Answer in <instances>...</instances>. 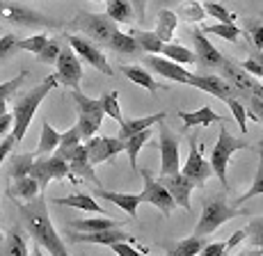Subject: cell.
Masks as SVG:
<instances>
[{
    "label": "cell",
    "instance_id": "6da1fadb",
    "mask_svg": "<svg viewBox=\"0 0 263 256\" xmlns=\"http://www.w3.org/2000/svg\"><path fill=\"white\" fill-rule=\"evenodd\" d=\"M18 215H21L25 231L32 235L39 247L46 249L50 256H69L67 245H64V240L60 238V233L55 231L53 222H50L48 204H46L44 194L34 197L32 202L18 204Z\"/></svg>",
    "mask_w": 263,
    "mask_h": 256
},
{
    "label": "cell",
    "instance_id": "7a4b0ae2",
    "mask_svg": "<svg viewBox=\"0 0 263 256\" xmlns=\"http://www.w3.org/2000/svg\"><path fill=\"white\" fill-rule=\"evenodd\" d=\"M55 87H58V78L46 76L39 85H34L32 89H28V92H23L21 96H16L14 110H12V117H14L12 135H14V140H16V144L25 137V133H28L30 124H32L34 114H37V110H39V105H42V101Z\"/></svg>",
    "mask_w": 263,
    "mask_h": 256
},
{
    "label": "cell",
    "instance_id": "3957f363",
    "mask_svg": "<svg viewBox=\"0 0 263 256\" xmlns=\"http://www.w3.org/2000/svg\"><path fill=\"white\" fill-rule=\"evenodd\" d=\"M242 215H247V213L240 210L238 206H231L227 202L224 192H215V194H211V197L204 199V206H201L199 220H197V227L192 231V235H197V238L213 235L222 224H227L229 220L242 218Z\"/></svg>",
    "mask_w": 263,
    "mask_h": 256
},
{
    "label": "cell",
    "instance_id": "277c9868",
    "mask_svg": "<svg viewBox=\"0 0 263 256\" xmlns=\"http://www.w3.org/2000/svg\"><path fill=\"white\" fill-rule=\"evenodd\" d=\"M250 144L245 142L242 137H236V135L229 133V128L222 124L220 128V135H217V142L213 144V149H211V169H213V174L217 179H220L222 188L229 190L231 183H229V165H231V158H234V153H238L240 149H247Z\"/></svg>",
    "mask_w": 263,
    "mask_h": 256
},
{
    "label": "cell",
    "instance_id": "5b68a950",
    "mask_svg": "<svg viewBox=\"0 0 263 256\" xmlns=\"http://www.w3.org/2000/svg\"><path fill=\"white\" fill-rule=\"evenodd\" d=\"M67 30L78 32L83 37H87L89 42H94L96 46H108L110 37L117 32V23H112L105 14H96V12H78L71 21L67 23Z\"/></svg>",
    "mask_w": 263,
    "mask_h": 256
},
{
    "label": "cell",
    "instance_id": "8992f818",
    "mask_svg": "<svg viewBox=\"0 0 263 256\" xmlns=\"http://www.w3.org/2000/svg\"><path fill=\"white\" fill-rule=\"evenodd\" d=\"M71 99L76 103V112H78V130L83 142H87L89 137H94L99 133L101 124H103V105L101 99H89L87 94H83V89H71Z\"/></svg>",
    "mask_w": 263,
    "mask_h": 256
},
{
    "label": "cell",
    "instance_id": "52a82bcc",
    "mask_svg": "<svg viewBox=\"0 0 263 256\" xmlns=\"http://www.w3.org/2000/svg\"><path fill=\"white\" fill-rule=\"evenodd\" d=\"M0 21L18 28H60L55 18L28 7V5L16 3V0H0Z\"/></svg>",
    "mask_w": 263,
    "mask_h": 256
},
{
    "label": "cell",
    "instance_id": "ba28073f",
    "mask_svg": "<svg viewBox=\"0 0 263 256\" xmlns=\"http://www.w3.org/2000/svg\"><path fill=\"white\" fill-rule=\"evenodd\" d=\"M217 76L222 80H227V83L231 85V87L238 92V101L242 103L247 96H259L263 99V83L256 78H252L250 73H245L240 69L238 62H234V60H227L220 64V69H217Z\"/></svg>",
    "mask_w": 263,
    "mask_h": 256
},
{
    "label": "cell",
    "instance_id": "9c48e42d",
    "mask_svg": "<svg viewBox=\"0 0 263 256\" xmlns=\"http://www.w3.org/2000/svg\"><path fill=\"white\" fill-rule=\"evenodd\" d=\"M30 176L39 183V190H42V192L48 188L50 181L69 179V181H73V183H76V179L71 176V172H69L67 160H62L60 155H55V153L42 155V158H34L32 169H30Z\"/></svg>",
    "mask_w": 263,
    "mask_h": 256
},
{
    "label": "cell",
    "instance_id": "30bf717a",
    "mask_svg": "<svg viewBox=\"0 0 263 256\" xmlns=\"http://www.w3.org/2000/svg\"><path fill=\"white\" fill-rule=\"evenodd\" d=\"M67 44H69V48L78 55L80 62L89 64L96 71L105 73V76H110V78L115 76V69L110 67L108 57L103 55V48L96 46L94 42H89L87 37H83V34H67Z\"/></svg>",
    "mask_w": 263,
    "mask_h": 256
},
{
    "label": "cell",
    "instance_id": "8fae6325",
    "mask_svg": "<svg viewBox=\"0 0 263 256\" xmlns=\"http://www.w3.org/2000/svg\"><path fill=\"white\" fill-rule=\"evenodd\" d=\"M158 126V147H160V176H172L181 172V153H179V137L170 130L165 122Z\"/></svg>",
    "mask_w": 263,
    "mask_h": 256
},
{
    "label": "cell",
    "instance_id": "7c38bea8",
    "mask_svg": "<svg viewBox=\"0 0 263 256\" xmlns=\"http://www.w3.org/2000/svg\"><path fill=\"white\" fill-rule=\"evenodd\" d=\"M138 174L144 181V190L140 192V202L151 204L154 208L160 210V215H163V218H170L172 210L176 208V204L172 202V197H170L167 190H165V185L154 176V172H151V169L142 167V169H138Z\"/></svg>",
    "mask_w": 263,
    "mask_h": 256
},
{
    "label": "cell",
    "instance_id": "4fadbf2b",
    "mask_svg": "<svg viewBox=\"0 0 263 256\" xmlns=\"http://www.w3.org/2000/svg\"><path fill=\"white\" fill-rule=\"evenodd\" d=\"M181 174L190 181L195 188H204V183L213 176V169H211V163L204 158L201 153V144L197 140V133L190 137V151H188V160L181 165Z\"/></svg>",
    "mask_w": 263,
    "mask_h": 256
},
{
    "label": "cell",
    "instance_id": "5bb4252c",
    "mask_svg": "<svg viewBox=\"0 0 263 256\" xmlns=\"http://www.w3.org/2000/svg\"><path fill=\"white\" fill-rule=\"evenodd\" d=\"M190 39L192 44H195V64L199 69H204V71H217L220 69V64L224 62V55H222L217 48L213 46V42H211L209 37H206L204 32H201L199 28H192L190 30Z\"/></svg>",
    "mask_w": 263,
    "mask_h": 256
},
{
    "label": "cell",
    "instance_id": "9a60e30c",
    "mask_svg": "<svg viewBox=\"0 0 263 256\" xmlns=\"http://www.w3.org/2000/svg\"><path fill=\"white\" fill-rule=\"evenodd\" d=\"M55 67H58V73H55L58 85H64V87H69V89H80V80H83V62H80L78 55L69 48V44L62 46Z\"/></svg>",
    "mask_w": 263,
    "mask_h": 256
},
{
    "label": "cell",
    "instance_id": "2e32d148",
    "mask_svg": "<svg viewBox=\"0 0 263 256\" xmlns=\"http://www.w3.org/2000/svg\"><path fill=\"white\" fill-rule=\"evenodd\" d=\"M60 158L67 160L69 172H71V176L76 179V183H78V181H85V183H89L92 188H103V185H101V179L96 176V172H94V165L89 163V158H87L85 144H78L76 149L67 151L64 155H60Z\"/></svg>",
    "mask_w": 263,
    "mask_h": 256
},
{
    "label": "cell",
    "instance_id": "e0dca14e",
    "mask_svg": "<svg viewBox=\"0 0 263 256\" xmlns=\"http://www.w3.org/2000/svg\"><path fill=\"white\" fill-rule=\"evenodd\" d=\"M85 151H87V158L89 163L94 165H101L105 160H112L117 153L124 151V140L119 137H108V135H94L85 142Z\"/></svg>",
    "mask_w": 263,
    "mask_h": 256
},
{
    "label": "cell",
    "instance_id": "ac0fdd59",
    "mask_svg": "<svg viewBox=\"0 0 263 256\" xmlns=\"http://www.w3.org/2000/svg\"><path fill=\"white\" fill-rule=\"evenodd\" d=\"M188 85L190 87L201 89V92H206V94H211V96H215V99H220L222 103H227L229 99H238V92H236L227 80H222L217 73H199V76H192L190 73Z\"/></svg>",
    "mask_w": 263,
    "mask_h": 256
},
{
    "label": "cell",
    "instance_id": "d6986e66",
    "mask_svg": "<svg viewBox=\"0 0 263 256\" xmlns=\"http://www.w3.org/2000/svg\"><path fill=\"white\" fill-rule=\"evenodd\" d=\"M67 238L71 240V243L80 245H115V243H135V238L130 233H126L121 227L117 229H103V231H92V233H80V231H71L69 229Z\"/></svg>",
    "mask_w": 263,
    "mask_h": 256
},
{
    "label": "cell",
    "instance_id": "ffe728a7",
    "mask_svg": "<svg viewBox=\"0 0 263 256\" xmlns=\"http://www.w3.org/2000/svg\"><path fill=\"white\" fill-rule=\"evenodd\" d=\"M158 181L165 185V190L170 192L172 202H174L176 206H181V208L190 210V197H192L195 185H192L183 174L179 172V174H172V176H160Z\"/></svg>",
    "mask_w": 263,
    "mask_h": 256
},
{
    "label": "cell",
    "instance_id": "44dd1931",
    "mask_svg": "<svg viewBox=\"0 0 263 256\" xmlns=\"http://www.w3.org/2000/svg\"><path fill=\"white\" fill-rule=\"evenodd\" d=\"M144 64L151 69V71L158 73V76H163L167 80H174V83H181V85H188L190 73L185 71L181 64L172 62V60H167V57H160V55H146Z\"/></svg>",
    "mask_w": 263,
    "mask_h": 256
},
{
    "label": "cell",
    "instance_id": "7402d4cb",
    "mask_svg": "<svg viewBox=\"0 0 263 256\" xmlns=\"http://www.w3.org/2000/svg\"><path fill=\"white\" fill-rule=\"evenodd\" d=\"M92 197L94 199H105V202H112L115 206H119L124 213H128L130 220H135V215H138V206L142 204V202H140V194H133V192H112V190H105V188H94L92 190Z\"/></svg>",
    "mask_w": 263,
    "mask_h": 256
},
{
    "label": "cell",
    "instance_id": "603a6c76",
    "mask_svg": "<svg viewBox=\"0 0 263 256\" xmlns=\"http://www.w3.org/2000/svg\"><path fill=\"white\" fill-rule=\"evenodd\" d=\"M176 117L181 119V124H183V128H195V126H211V124H224V119L220 117L217 112H213V108H209V105H204V108L199 110H176Z\"/></svg>",
    "mask_w": 263,
    "mask_h": 256
},
{
    "label": "cell",
    "instance_id": "cb8c5ba5",
    "mask_svg": "<svg viewBox=\"0 0 263 256\" xmlns=\"http://www.w3.org/2000/svg\"><path fill=\"white\" fill-rule=\"evenodd\" d=\"M121 73H124L128 80H133L135 85H140V87H144L146 92L151 94V96H158L160 92H165V87L158 83L154 76H151L149 71H146L144 67H140V64H124L121 67Z\"/></svg>",
    "mask_w": 263,
    "mask_h": 256
},
{
    "label": "cell",
    "instance_id": "d4e9b609",
    "mask_svg": "<svg viewBox=\"0 0 263 256\" xmlns=\"http://www.w3.org/2000/svg\"><path fill=\"white\" fill-rule=\"evenodd\" d=\"M165 117H167V112L165 110H160V112L156 114H146V117H140V119H124V122L119 124V140H128L133 137V135H138L140 130H146L151 126H156V124L165 122Z\"/></svg>",
    "mask_w": 263,
    "mask_h": 256
},
{
    "label": "cell",
    "instance_id": "484cf974",
    "mask_svg": "<svg viewBox=\"0 0 263 256\" xmlns=\"http://www.w3.org/2000/svg\"><path fill=\"white\" fill-rule=\"evenodd\" d=\"M245 229L247 238L242 240L245 247L236 256H263V218H254Z\"/></svg>",
    "mask_w": 263,
    "mask_h": 256
},
{
    "label": "cell",
    "instance_id": "4316f807",
    "mask_svg": "<svg viewBox=\"0 0 263 256\" xmlns=\"http://www.w3.org/2000/svg\"><path fill=\"white\" fill-rule=\"evenodd\" d=\"M50 202H55L58 206H71V208L96 213V215H101V218H110V215L96 204V199L92 194H87V192H73V194H67V197H55V199H50Z\"/></svg>",
    "mask_w": 263,
    "mask_h": 256
},
{
    "label": "cell",
    "instance_id": "83f0119b",
    "mask_svg": "<svg viewBox=\"0 0 263 256\" xmlns=\"http://www.w3.org/2000/svg\"><path fill=\"white\" fill-rule=\"evenodd\" d=\"M7 194L12 199H18V202H32L34 197H39L44 192L39 190V183L32 176H21V179H12Z\"/></svg>",
    "mask_w": 263,
    "mask_h": 256
},
{
    "label": "cell",
    "instance_id": "f1b7e54d",
    "mask_svg": "<svg viewBox=\"0 0 263 256\" xmlns=\"http://www.w3.org/2000/svg\"><path fill=\"white\" fill-rule=\"evenodd\" d=\"M105 48L112 51V53H117V55H128V57H138V55H142V51H140V46H138V42H135L133 34L121 32V30H117V32L110 37V42H108Z\"/></svg>",
    "mask_w": 263,
    "mask_h": 256
},
{
    "label": "cell",
    "instance_id": "f546056e",
    "mask_svg": "<svg viewBox=\"0 0 263 256\" xmlns=\"http://www.w3.org/2000/svg\"><path fill=\"white\" fill-rule=\"evenodd\" d=\"M0 256H30L28 243H25V235H23L21 227H12L7 231V235H5V240H3Z\"/></svg>",
    "mask_w": 263,
    "mask_h": 256
},
{
    "label": "cell",
    "instance_id": "4dcf8cb0",
    "mask_svg": "<svg viewBox=\"0 0 263 256\" xmlns=\"http://www.w3.org/2000/svg\"><path fill=\"white\" fill-rule=\"evenodd\" d=\"M176 26H179V16H176L172 9H160L158 16H156V37L163 44H170L172 37L176 32Z\"/></svg>",
    "mask_w": 263,
    "mask_h": 256
},
{
    "label": "cell",
    "instance_id": "1f68e13d",
    "mask_svg": "<svg viewBox=\"0 0 263 256\" xmlns=\"http://www.w3.org/2000/svg\"><path fill=\"white\" fill-rule=\"evenodd\" d=\"M105 16L112 23H133L135 9L130 0H105Z\"/></svg>",
    "mask_w": 263,
    "mask_h": 256
},
{
    "label": "cell",
    "instance_id": "d6a6232c",
    "mask_svg": "<svg viewBox=\"0 0 263 256\" xmlns=\"http://www.w3.org/2000/svg\"><path fill=\"white\" fill-rule=\"evenodd\" d=\"M124 222L112 218H96V220H69L67 227L71 231H80V233H92V231H103V229H117Z\"/></svg>",
    "mask_w": 263,
    "mask_h": 256
},
{
    "label": "cell",
    "instance_id": "836d02e7",
    "mask_svg": "<svg viewBox=\"0 0 263 256\" xmlns=\"http://www.w3.org/2000/svg\"><path fill=\"white\" fill-rule=\"evenodd\" d=\"M58 144H60V133L50 126L48 119H44L42 122V137H39V144H37V149H34V155H37V158L50 155L55 149H58Z\"/></svg>",
    "mask_w": 263,
    "mask_h": 256
},
{
    "label": "cell",
    "instance_id": "e575fe53",
    "mask_svg": "<svg viewBox=\"0 0 263 256\" xmlns=\"http://www.w3.org/2000/svg\"><path fill=\"white\" fill-rule=\"evenodd\" d=\"M149 137H151V128H146V130H140L138 135H133V137H128V140H124V151L128 153V160H130V169H133L135 174H138V155L140 151H142V147L146 142H149Z\"/></svg>",
    "mask_w": 263,
    "mask_h": 256
},
{
    "label": "cell",
    "instance_id": "d590c367",
    "mask_svg": "<svg viewBox=\"0 0 263 256\" xmlns=\"http://www.w3.org/2000/svg\"><path fill=\"white\" fill-rule=\"evenodd\" d=\"M25 78H28V71H21V73H16L12 80H5V83H0V114L9 112V110H7L9 99H12L14 94L21 89V85L25 83Z\"/></svg>",
    "mask_w": 263,
    "mask_h": 256
},
{
    "label": "cell",
    "instance_id": "8d00e7d4",
    "mask_svg": "<svg viewBox=\"0 0 263 256\" xmlns=\"http://www.w3.org/2000/svg\"><path fill=\"white\" fill-rule=\"evenodd\" d=\"M204 34H213V37H220V39H227V42L236 44L240 39V28L236 23H211V26H201L199 28Z\"/></svg>",
    "mask_w": 263,
    "mask_h": 256
},
{
    "label": "cell",
    "instance_id": "74e56055",
    "mask_svg": "<svg viewBox=\"0 0 263 256\" xmlns=\"http://www.w3.org/2000/svg\"><path fill=\"white\" fill-rule=\"evenodd\" d=\"M259 194H263V142L259 144V169H256V176L252 181L250 190H247L245 194H240L236 202H231V206H240V204L250 202V199L259 197Z\"/></svg>",
    "mask_w": 263,
    "mask_h": 256
},
{
    "label": "cell",
    "instance_id": "f35d334b",
    "mask_svg": "<svg viewBox=\"0 0 263 256\" xmlns=\"http://www.w3.org/2000/svg\"><path fill=\"white\" fill-rule=\"evenodd\" d=\"M130 34L135 37V42H138V46H140L142 53L160 55V51H163V42L156 37V32H149V30H135V32H130Z\"/></svg>",
    "mask_w": 263,
    "mask_h": 256
},
{
    "label": "cell",
    "instance_id": "ab89813d",
    "mask_svg": "<svg viewBox=\"0 0 263 256\" xmlns=\"http://www.w3.org/2000/svg\"><path fill=\"white\" fill-rule=\"evenodd\" d=\"M209 243L206 238H197V235H190V238H183L181 243H176V247H172L167 256H197L204 249V245Z\"/></svg>",
    "mask_w": 263,
    "mask_h": 256
},
{
    "label": "cell",
    "instance_id": "60d3db41",
    "mask_svg": "<svg viewBox=\"0 0 263 256\" xmlns=\"http://www.w3.org/2000/svg\"><path fill=\"white\" fill-rule=\"evenodd\" d=\"M160 55L163 57H167L172 60V62H176V64H195V55H192L190 48H185V46H181V44H163V51H160Z\"/></svg>",
    "mask_w": 263,
    "mask_h": 256
},
{
    "label": "cell",
    "instance_id": "b9f144b4",
    "mask_svg": "<svg viewBox=\"0 0 263 256\" xmlns=\"http://www.w3.org/2000/svg\"><path fill=\"white\" fill-rule=\"evenodd\" d=\"M37 155L34 153H16L9 160V179H21V176H30V169Z\"/></svg>",
    "mask_w": 263,
    "mask_h": 256
},
{
    "label": "cell",
    "instance_id": "7bdbcfd3",
    "mask_svg": "<svg viewBox=\"0 0 263 256\" xmlns=\"http://www.w3.org/2000/svg\"><path fill=\"white\" fill-rule=\"evenodd\" d=\"M174 14L181 18H185V21H190V23H201L206 18L204 7H201L197 0H181Z\"/></svg>",
    "mask_w": 263,
    "mask_h": 256
},
{
    "label": "cell",
    "instance_id": "ee69618b",
    "mask_svg": "<svg viewBox=\"0 0 263 256\" xmlns=\"http://www.w3.org/2000/svg\"><path fill=\"white\" fill-rule=\"evenodd\" d=\"M201 7H204L206 16L217 18V23H236V18H238L234 12H229V9H227L222 3H217V0H204Z\"/></svg>",
    "mask_w": 263,
    "mask_h": 256
},
{
    "label": "cell",
    "instance_id": "f6af8a7d",
    "mask_svg": "<svg viewBox=\"0 0 263 256\" xmlns=\"http://www.w3.org/2000/svg\"><path fill=\"white\" fill-rule=\"evenodd\" d=\"M101 105H103V114H108L110 119H115V122H124V117H121V105H119V94L115 92H105L103 96H101Z\"/></svg>",
    "mask_w": 263,
    "mask_h": 256
},
{
    "label": "cell",
    "instance_id": "bcb514c9",
    "mask_svg": "<svg viewBox=\"0 0 263 256\" xmlns=\"http://www.w3.org/2000/svg\"><path fill=\"white\" fill-rule=\"evenodd\" d=\"M48 34L46 32H39L34 37H28V39H16V51H28L32 55H39L44 51V46L48 44Z\"/></svg>",
    "mask_w": 263,
    "mask_h": 256
},
{
    "label": "cell",
    "instance_id": "7dc6e473",
    "mask_svg": "<svg viewBox=\"0 0 263 256\" xmlns=\"http://www.w3.org/2000/svg\"><path fill=\"white\" fill-rule=\"evenodd\" d=\"M62 46H64V44L60 42V39H53V37H50L48 44L44 46V51L37 55V60H39L42 64H55V62H58L60 51H62Z\"/></svg>",
    "mask_w": 263,
    "mask_h": 256
},
{
    "label": "cell",
    "instance_id": "c3c4849f",
    "mask_svg": "<svg viewBox=\"0 0 263 256\" xmlns=\"http://www.w3.org/2000/svg\"><path fill=\"white\" fill-rule=\"evenodd\" d=\"M227 105H229V110H231V114H234V119L238 122L240 133L245 135L247 130H250V128H247V108L238 101V99H229V101H227Z\"/></svg>",
    "mask_w": 263,
    "mask_h": 256
},
{
    "label": "cell",
    "instance_id": "681fc988",
    "mask_svg": "<svg viewBox=\"0 0 263 256\" xmlns=\"http://www.w3.org/2000/svg\"><path fill=\"white\" fill-rule=\"evenodd\" d=\"M14 53H16V37L14 34H3L0 37V62L9 60Z\"/></svg>",
    "mask_w": 263,
    "mask_h": 256
},
{
    "label": "cell",
    "instance_id": "f907efd6",
    "mask_svg": "<svg viewBox=\"0 0 263 256\" xmlns=\"http://www.w3.org/2000/svg\"><path fill=\"white\" fill-rule=\"evenodd\" d=\"M110 247L117 256H146V249H138L135 243H115Z\"/></svg>",
    "mask_w": 263,
    "mask_h": 256
},
{
    "label": "cell",
    "instance_id": "816d5d0a",
    "mask_svg": "<svg viewBox=\"0 0 263 256\" xmlns=\"http://www.w3.org/2000/svg\"><path fill=\"white\" fill-rule=\"evenodd\" d=\"M247 34H250L252 44L256 46V51H263V21H252L247 26Z\"/></svg>",
    "mask_w": 263,
    "mask_h": 256
},
{
    "label": "cell",
    "instance_id": "f5cc1de1",
    "mask_svg": "<svg viewBox=\"0 0 263 256\" xmlns=\"http://www.w3.org/2000/svg\"><path fill=\"white\" fill-rule=\"evenodd\" d=\"M227 240H215V243H206L197 256H227Z\"/></svg>",
    "mask_w": 263,
    "mask_h": 256
},
{
    "label": "cell",
    "instance_id": "db71d44e",
    "mask_svg": "<svg viewBox=\"0 0 263 256\" xmlns=\"http://www.w3.org/2000/svg\"><path fill=\"white\" fill-rule=\"evenodd\" d=\"M240 69L245 73H250L252 78L263 80V67L259 64V60H256V57H250V60H245V62H240Z\"/></svg>",
    "mask_w": 263,
    "mask_h": 256
},
{
    "label": "cell",
    "instance_id": "11a10c76",
    "mask_svg": "<svg viewBox=\"0 0 263 256\" xmlns=\"http://www.w3.org/2000/svg\"><path fill=\"white\" fill-rule=\"evenodd\" d=\"M16 147V140H14V135L9 133V135H5V140L0 142V167L5 165V158H7L9 153H12V149Z\"/></svg>",
    "mask_w": 263,
    "mask_h": 256
},
{
    "label": "cell",
    "instance_id": "9f6ffc18",
    "mask_svg": "<svg viewBox=\"0 0 263 256\" xmlns=\"http://www.w3.org/2000/svg\"><path fill=\"white\" fill-rule=\"evenodd\" d=\"M12 126H14V117H12V112L0 114V137H5V135L12 133Z\"/></svg>",
    "mask_w": 263,
    "mask_h": 256
},
{
    "label": "cell",
    "instance_id": "6f0895ef",
    "mask_svg": "<svg viewBox=\"0 0 263 256\" xmlns=\"http://www.w3.org/2000/svg\"><path fill=\"white\" fill-rule=\"evenodd\" d=\"M130 5H133V9H135V16H138L140 23H142L144 16H146V0H130Z\"/></svg>",
    "mask_w": 263,
    "mask_h": 256
},
{
    "label": "cell",
    "instance_id": "680465c9",
    "mask_svg": "<svg viewBox=\"0 0 263 256\" xmlns=\"http://www.w3.org/2000/svg\"><path fill=\"white\" fill-rule=\"evenodd\" d=\"M32 256H46V254H44V249L39 247L37 243H34V247H32Z\"/></svg>",
    "mask_w": 263,
    "mask_h": 256
},
{
    "label": "cell",
    "instance_id": "91938a15",
    "mask_svg": "<svg viewBox=\"0 0 263 256\" xmlns=\"http://www.w3.org/2000/svg\"><path fill=\"white\" fill-rule=\"evenodd\" d=\"M256 60H259V64L263 67V51H259V53H256Z\"/></svg>",
    "mask_w": 263,
    "mask_h": 256
},
{
    "label": "cell",
    "instance_id": "94428289",
    "mask_svg": "<svg viewBox=\"0 0 263 256\" xmlns=\"http://www.w3.org/2000/svg\"><path fill=\"white\" fill-rule=\"evenodd\" d=\"M3 240H5V235H3V233H0V249H3Z\"/></svg>",
    "mask_w": 263,
    "mask_h": 256
},
{
    "label": "cell",
    "instance_id": "6125c7cd",
    "mask_svg": "<svg viewBox=\"0 0 263 256\" xmlns=\"http://www.w3.org/2000/svg\"><path fill=\"white\" fill-rule=\"evenodd\" d=\"M96 3H103V0H96Z\"/></svg>",
    "mask_w": 263,
    "mask_h": 256
},
{
    "label": "cell",
    "instance_id": "be15d7a7",
    "mask_svg": "<svg viewBox=\"0 0 263 256\" xmlns=\"http://www.w3.org/2000/svg\"><path fill=\"white\" fill-rule=\"evenodd\" d=\"M261 18H263V12H261Z\"/></svg>",
    "mask_w": 263,
    "mask_h": 256
}]
</instances>
